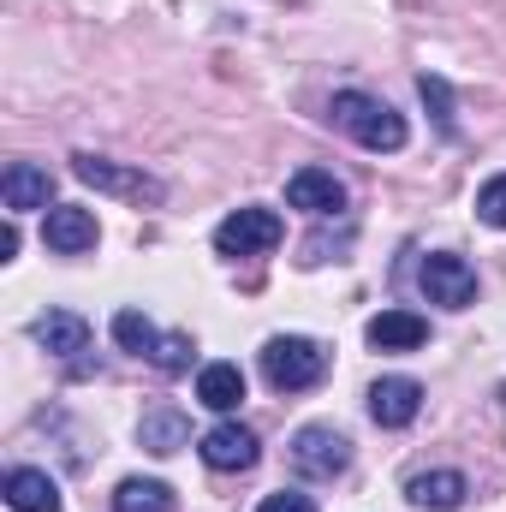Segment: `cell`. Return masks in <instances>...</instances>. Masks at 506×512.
Masks as SVG:
<instances>
[{
	"label": "cell",
	"mask_w": 506,
	"mask_h": 512,
	"mask_svg": "<svg viewBox=\"0 0 506 512\" xmlns=\"http://www.w3.org/2000/svg\"><path fill=\"white\" fill-rule=\"evenodd\" d=\"M364 340H370L376 352H417V346L429 340V322H423L417 310H381V316H370Z\"/></svg>",
	"instance_id": "7c38bea8"
},
{
	"label": "cell",
	"mask_w": 506,
	"mask_h": 512,
	"mask_svg": "<svg viewBox=\"0 0 506 512\" xmlns=\"http://www.w3.org/2000/svg\"><path fill=\"white\" fill-rule=\"evenodd\" d=\"M417 411H423V387L411 376H381L370 387V417L381 429H405V423H417Z\"/></svg>",
	"instance_id": "30bf717a"
},
{
	"label": "cell",
	"mask_w": 506,
	"mask_h": 512,
	"mask_svg": "<svg viewBox=\"0 0 506 512\" xmlns=\"http://www.w3.org/2000/svg\"><path fill=\"white\" fill-rule=\"evenodd\" d=\"M6 507L12 512H60V483H54L48 471L12 465V471H6Z\"/></svg>",
	"instance_id": "4fadbf2b"
},
{
	"label": "cell",
	"mask_w": 506,
	"mask_h": 512,
	"mask_svg": "<svg viewBox=\"0 0 506 512\" xmlns=\"http://www.w3.org/2000/svg\"><path fill=\"white\" fill-rule=\"evenodd\" d=\"M137 441H143L155 459H167V453L191 447V423H185V411L161 405V411H143V423H137Z\"/></svg>",
	"instance_id": "9a60e30c"
},
{
	"label": "cell",
	"mask_w": 506,
	"mask_h": 512,
	"mask_svg": "<svg viewBox=\"0 0 506 512\" xmlns=\"http://www.w3.org/2000/svg\"><path fill=\"white\" fill-rule=\"evenodd\" d=\"M465 495H471V483H465L459 471H423V477L405 483V501L423 507V512H453Z\"/></svg>",
	"instance_id": "5bb4252c"
},
{
	"label": "cell",
	"mask_w": 506,
	"mask_h": 512,
	"mask_svg": "<svg viewBox=\"0 0 506 512\" xmlns=\"http://www.w3.org/2000/svg\"><path fill=\"white\" fill-rule=\"evenodd\" d=\"M114 512H173V489L155 477H126L114 489Z\"/></svg>",
	"instance_id": "ac0fdd59"
},
{
	"label": "cell",
	"mask_w": 506,
	"mask_h": 512,
	"mask_svg": "<svg viewBox=\"0 0 506 512\" xmlns=\"http://www.w3.org/2000/svg\"><path fill=\"white\" fill-rule=\"evenodd\" d=\"M286 203L304 209V215H340L346 209V185L334 173H322V167H298L286 179Z\"/></svg>",
	"instance_id": "9c48e42d"
},
{
	"label": "cell",
	"mask_w": 506,
	"mask_h": 512,
	"mask_svg": "<svg viewBox=\"0 0 506 512\" xmlns=\"http://www.w3.org/2000/svg\"><path fill=\"white\" fill-rule=\"evenodd\" d=\"M48 197H54L48 167H36V161H12V167L0 173V203H6L12 215H24V209H48Z\"/></svg>",
	"instance_id": "8fae6325"
},
{
	"label": "cell",
	"mask_w": 506,
	"mask_h": 512,
	"mask_svg": "<svg viewBox=\"0 0 506 512\" xmlns=\"http://www.w3.org/2000/svg\"><path fill=\"white\" fill-rule=\"evenodd\" d=\"M72 173L84 179V185H96V191H114V197H131V203H161L167 197V185L155 179V173H143V167H120V161H108V155H72Z\"/></svg>",
	"instance_id": "277c9868"
},
{
	"label": "cell",
	"mask_w": 506,
	"mask_h": 512,
	"mask_svg": "<svg viewBox=\"0 0 506 512\" xmlns=\"http://www.w3.org/2000/svg\"><path fill=\"white\" fill-rule=\"evenodd\" d=\"M346 465H352V441H346L334 423H304V429L292 435V471H298V477L334 483Z\"/></svg>",
	"instance_id": "3957f363"
},
{
	"label": "cell",
	"mask_w": 506,
	"mask_h": 512,
	"mask_svg": "<svg viewBox=\"0 0 506 512\" xmlns=\"http://www.w3.org/2000/svg\"><path fill=\"white\" fill-rule=\"evenodd\" d=\"M191 352H197V346H191V334H161V346H155V358H149V364H155V370H167V376H179V370L191 364Z\"/></svg>",
	"instance_id": "44dd1931"
},
{
	"label": "cell",
	"mask_w": 506,
	"mask_h": 512,
	"mask_svg": "<svg viewBox=\"0 0 506 512\" xmlns=\"http://www.w3.org/2000/svg\"><path fill=\"white\" fill-rule=\"evenodd\" d=\"M197 453H203V465H215V471H251L256 453H262V441H256L245 423H215V429L197 441Z\"/></svg>",
	"instance_id": "ba28073f"
},
{
	"label": "cell",
	"mask_w": 506,
	"mask_h": 512,
	"mask_svg": "<svg viewBox=\"0 0 506 512\" xmlns=\"http://www.w3.org/2000/svg\"><path fill=\"white\" fill-rule=\"evenodd\" d=\"M36 340H42L54 358H78V352H90V322L72 316V310H48V316L36 322Z\"/></svg>",
	"instance_id": "2e32d148"
},
{
	"label": "cell",
	"mask_w": 506,
	"mask_h": 512,
	"mask_svg": "<svg viewBox=\"0 0 506 512\" xmlns=\"http://www.w3.org/2000/svg\"><path fill=\"white\" fill-rule=\"evenodd\" d=\"M42 239H48V251H60V256H84L96 239H102V227H96L90 209H78V203H54L48 221H42Z\"/></svg>",
	"instance_id": "52a82bcc"
},
{
	"label": "cell",
	"mask_w": 506,
	"mask_h": 512,
	"mask_svg": "<svg viewBox=\"0 0 506 512\" xmlns=\"http://www.w3.org/2000/svg\"><path fill=\"white\" fill-rule=\"evenodd\" d=\"M322 370H328V352L304 334H274L262 346V376L274 393H304V387L322 382Z\"/></svg>",
	"instance_id": "7a4b0ae2"
},
{
	"label": "cell",
	"mask_w": 506,
	"mask_h": 512,
	"mask_svg": "<svg viewBox=\"0 0 506 512\" xmlns=\"http://www.w3.org/2000/svg\"><path fill=\"white\" fill-rule=\"evenodd\" d=\"M114 340H120L126 352H137V358H155V346H161V334H155V322H149L143 310H120V316H114Z\"/></svg>",
	"instance_id": "ffe728a7"
},
{
	"label": "cell",
	"mask_w": 506,
	"mask_h": 512,
	"mask_svg": "<svg viewBox=\"0 0 506 512\" xmlns=\"http://www.w3.org/2000/svg\"><path fill=\"white\" fill-rule=\"evenodd\" d=\"M477 221H483V227H506V173H495V179L477 191Z\"/></svg>",
	"instance_id": "7402d4cb"
},
{
	"label": "cell",
	"mask_w": 506,
	"mask_h": 512,
	"mask_svg": "<svg viewBox=\"0 0 506 512\" xmlns=\"http://www.w3.org/2000/svg\"><path fill=\"white\" fill-rule=\"evenodd\" d=\"M334 126L346 131V137H358L364 149H376V155H393V149H405V114H393L387 102H376V96H364V90H340L334 96Z\"/></svg>",
	"instance_id": "6da1fadb"
},
{
	"label": "cell",
	"mask_w": 506,
	"mask_h": 512,
	"mask_svg": "<svg viewBox=\"0 0 506 512\" xmlns=\"http://www.w3.org/2000/svg\"><path fill=\"white\" fill-rule=\"evenodd\" d=\"M286 239V221L274 209H233L221 227H215V251L221 256H262Z\"/></svg>",
	"instance_id": "5b68a950"
},
{
	"label": "cell",
	"mask_w": 506,
	"mask_h": 512,
	"mask_svg": "<svg viewBox=\"0 0 506 512\" xmlns=\"http://www.w3.org/2000/svg\"><path fill=\"white\" fill-rule=\"evenodd\" d=\"M423 292H429V304H441V310H465V304L477 298V268L453 251H429L423 256Z\"/></svg>",
	"instance_id": "8992f818"
},
{
	"label": "cell",
	"mask_w": 506,
	"mask_h": 512,
	"mask_svg": "<svg viewBox=\"0 0 506 512\" xmlns=\"http://www.w3.org/2000/svg\"><path fill=\"white\" fill-rule=\"evenodd\" d=\"M256 512H316V501H310V495H298V489H280V495H268Z\"/></svg>",
	"instance_id": "603a6c76"
},
{
	"label": "cell",
	"mask_w": 506,
	"mask_h": 512,
	"mask_svg": "<svg viewBox=\"0 0 506 512\" xmlns=\"http://www.w3.org/2000/svg\"><path fill=\"white\" fill-rule=\"evenodd\" d=\"M197 399H203L209 411H239V399H245V370H239V364H203Z\"/></svg>",
	"instance_id": "e0dca14e"
},
{
	"label": "cell",
	"mask_w": 506,
	"mask_h": 512,
	"mask_svg": "<svg viewBox=\"0 0 506 512\" xmlns=\"http://www.w3.org/2000/svg\"><path fill=\"white\" fill-rule=\"evenodd\" d=\"M417 96H423V108L435 114L441 137H459V120H453V84H447L441 72H423V78H417Z\"/></svg>",
	"instance_id": "d6986e66"
},
{
	"label": "cell",
	"mask_w": 506,
	"mask_h": 512,
	"mask_svg": "<svg viewBox=\"0 0 506 512\" xmlns=\"http://www.w3.org/2000/svg\"><path fill=\"white\" fill-rule=\"evenodd\" d=\"M12 256H18V227L6 221V227H0V262H12Z\"/></svg>",
	"instance_id": "cb8c5ba5"
}]
</instances>
